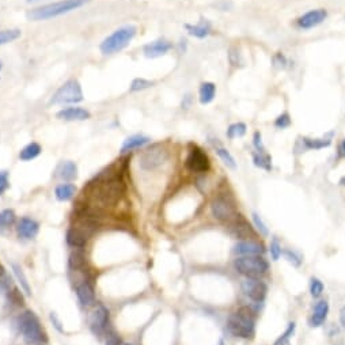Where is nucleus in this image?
Returning a JSON list of instances; mask_svg holds the SVG:
<instances>
[{"label":"nucleus","instance_id":"nucleus-1","mask_svg":"<svg viewBox=\"0 0 345 345\" xmlns=\"http://www.w3.org/2000/svg\"><path fill=\"white\" fill-rule=\"evenodd\" d=\"M91 186V197L100 207L114 206L124 193V182L118 174L102 172L98 177H95L94 182H90Z\"/></svg>","mask_w":345,"mask_h":345},{"label":"nucleus","instance_id":"nucleus-2","mask_svg":"<svg viewBox=\"0 0 345 345\" xmlns=\"http://www.w3.org/2000/svg\"><path fill=\"white\" fill-rule=\"evenodd\" d=\"M90 1L91 0H60V1H55V3H49V4L33 8L26 14V17L29 21H34V22L48 21L52 18L66 15V14L75 11L80 7L86 6Z\"/></svg>","mask_w":345,"mask_h":345},{"label":"nucleus","instance_id":"nucleus-3","mask_svg":"<svg viewBox=\"0 0 345 345\" xmlns=\"http://www.w3.org/2000/svg\"><path fill=\"white\" fill-rule=\"evenodd\" d=\"M230 333L243 340H250L256 334V314L249 307H242L231 312L227 318Z\"/></svg>","mask_w":345,"mask_h":345},{"label":"nucleus","instance_id":"nucleus-4","mask_svg":"<svg viewBox=\"0 0 345 345\" xmlns=\"http://www.w3.org/2000/svg\"><path fill=\"white\" fill-rule=\"evenodd\" d=\"M136 34H138V28L135 25H124L121 28L116 29L113 33L102 39V42L100 44L101 53L105 56L120 53L132 42Z\"/></svg>","mask_w":345,"mask_h":345},{"label":"nucleus","instance_id":"nucleus-5","mask_svg":"<svg viewBox=\"0 0 345 345\" xmlns=\"http://www.w3.org/2000/svg\"><path fill=\"white\" fill-rule=\"evenodd\" d=\"M18 329L22 334L25 343L29 345H42L48 343V337L39 319L33 311H23L18 317Z\"/></svg>","mask_w":345,"mask_h":345},{"label":"nucleus","instance_id":"nucleus-6","mask_svg":"<svg viewBox=\"0 0 345 345\" xmlns=\"http://www.w3.org/2000/svg\"><path fill=\"white\" fill-rule=\"evenodd\" d=\"M84 94L78 79H68L50 98V105H76L83 102Z\"/></svg>","mask_w":345,"mask_h":345},{"label":"nucleus","instance_id":"nucleus-7","mask_svg":"<svg viewBox=\"0 0 345 345\" xmlns=\"http://www.w3.org/2000/svg\"><path fill=\"white\" fill-rule=\"evenodd\" d=\"M234 269L245 277H261L269 271V262L262 256L237 257Z\"/></svg>","mask_w":345,"mask_h":345},{"label":"nucleus","instance_id":"nucleus-8","mask_svg":"<svg viewBox=\"0 0 345 345\" xmlns=\"http://www.w3.org/2000/svg\"><path fill=\"white\" fill-rule=\"evenodd\" d=\"M95 228H97V223L93 219V216H90V215L83 216L76 226H72L67 231V237H66L67 243L75 249H82L87 243V241L95 231Z\"/></svg>","mask_w":345,"mask_h":345},{"label":"nucleus","instance_id":"nucleus-9","mask_svg":"<svg viewBox=\"0 0 345 345\" xmlns=\"http://www.w3.org/2000/svg\"><path fill=\"white\" fill-rule=\"evenodd\" d=\"M211 213L212 216L217 219L219 222L228 223V224H233V223L238 219V212H237V208H235L234 203L230 200L226 196H216L211 203Z\"/></svg>","mask_w":345,"mask_h":345},{"label":"nucleus","instance_id":"nucleus-10","mask_svg":"<svg viewBox=\"0 0 345 345\" xmlns=\"http://www.w3.org/2000/svg\"><path fill=\"white\" fill-rule=\"evenodd\" d=\"M167 159H169V151L161 145H154L143 151V154L139 158V165L143 170L151 172L166 163Z\"/></svg>","mask_w":345,"mask_h":345},{"label":"nucleus","instance_id":"nucleus-11","mask_svg":"<svg viewBox=\"0 0 345 345\" xmlns=\"http://www.w3.org/2000/svg\"><path fill=\"white\" fill-rule=\"evenodd\" d=\"M241 290L247 299L262 303L267 298L268 285L260 277H245L241 281Z\"/></svg>","mask_w":345,"mask_h":345},{"label":"nucleus","instance_id":"nucleus-12","mask_svg":"<svg viewBox=\"0 0 345 345\" xmlns=\"http://www.w3.org/2000/svg\"><path fill=\"white\" fill-rule=\"evenodd\" d=\"M185 166L192 172H207L211 169V161L206 151H203L197 145H193L188 152Z\"/></svg>","mask_w":345,"mask_h":345},{"label":"nucleus","instance_id":"nucleus-13","mask_svg":"<svg viewBox=\"0 0 345 345\" xmlns=\"http://www.w3.org/2000/svg\"><path fill=\"white\" fill-rule=\"evenodd\" d=\"M328 18V11L325 8H315V10H310L306 14H303L302 17L298 18L296 21V26L303 30H309V29H314L319 26L323 21Z\"/></svg>","mask_w":345,"mask_h":345},{"label":"nucleus","instance_id":"nucleus-14","mask_svg":"<svg viewBox=\"0 0 345 345\" xmlns=\"http://www.w3.org/2000/svg\"><path fill=\"white\" fill-rule=\"evenodd\" d=\"M231 253L237 257L262 256L265 253V247L261 242H257V241H240L233 246Z\"/></svg>","mask_w":345,"mask_h":345},{"label":"nucleus","instance_id":"nucleus-15","mask_svg":"<svg viewBox=\"0 0 345 345\" xmlns=\"http://www.w3.org/2000/svg\"><path fill=\"white\" fill-rule=\"evenodd\" d=\"M172 49V41L161 37V38L154 39V41H151L148 44H145L144 46H143V53H144L145 57H148V59H158V57L167 55Z\"/></svg>","mask_w":345,"mask_h":345},{"label":"nucleus","instance_id":"nucleus-16","mask_svg":"<svg viewBox=\"0 0 345 345\" xmlns=\"http://www.w3.org/2000/svg\"><path fill=\"white\" fill-rule=\"evenodd\" d=\"M56 117L62 121H68V123H73V121H86L91 118V113L84 107L80 106L71 105L67 107H63L60 110L56 113Z\"/></svg>","mask_w":345,"mask_h":345},{"label":"nucleus","instance_id":"nucleus-17","mask_svg":"<svg viewBox=\"0 0 345 345\" xmlns=\"http://www.w3.org/2000/svg\"><path fill=\"white\" fill-rule=\"evenodd\" d=\"M107 322H109V311H107V309L105 306H102V305L95 306L93 312H91V315H90L91 330L97 336H101L106 330Z\"/></svg>","mask_w":345,"mask_h":345},{"label":"nucleus","instance_id":"nucleus-18","mask_svg":"<svg viewBox=\"0 0 345 345\" xmlns=\"http://www.w3.org/2000/svg\"><path fill=\"white\" fill-rule=\"evenodd\" d=\"M55 177L63 182H72L78 178V166L72 161L60 162L55 170Z\"/></svg>","mask_w":345,"mask_h":345},{"label":"nucleus","instance_id":"nucleus-19","mask_svg":"<svg viewBox=\"0 0 345 345\" xmlns=\"http://www.w3.org/2000/svg\"><path fill=\"white\" fill-rule=\"evenodd\" d=\"M329 302L328 301H318L315 303V306L312 309L311 315H310V319H309V323L311 328H321L323 323L326 322L329 315Z\"/></svg>","mask_w":345,"mask_h":345},{"label":"nucleus","instance_id":"nucleus-20","mask_svg":"<svg viewBox=\"0 0 345 345\" xmlns=\"http://www.w3.org/2000/svg\"><path fill=\"white\" fill-rule=\"evenodd\" d=\"M39 230V224L34 219L30 217H22L17 226V233L19 238L23 240H33L37 237Z\"/></svg>","mask_w":345,"mask_h":345},{"label":"nucleus","instance_id":"nucleus-21","mask_svg":"<svg viewBox=\"0 0 345 345\" xmlns=\"http://www.w3.org/2000/svg\"><path fill=\"white\" fill-rule=\"evenodd\" d=\"M75 292H76V296H78L79 302L83 305V306L86 307H90V306H95V303H97V301H95V294H94V288H93V285L89 283V281H82V283H79L78 285H76V290H75Z\"/></svg>","mask_w":345,"mask_h":345},{"label":"nucleus","instance_id":"nucleus-22","mask_svg":"<svg viewBox=\"0 0 345 345\" xmlns=\"http://www.w3.org/2000/svg\"><path fill=\"white\" fill-rule=\"evenodd\" d=\"M150 141L151 139L145 135H132V136H129V138L124 140L123 145H121V154H127V152H131V151L143 148Z\"/></svg>","mask_w":345,"mask_h":345},{"label":"nucleus","instance_id":"nucleus-23","mask_svg":"<svg viewBox=\"0 0 345 345\" xmlns=\"http://www.w3.org/2000/svg\"><path fill=\"white\" fill-rule=\"evenodd\" d=\"M185 29L188 30V33H189L190 35H193V37H196V38H199V39H203L211 34L212 25L208 19L201 18L200 22L196 23V25L186 23V25H185Z\"/></svg>","mask_w":345,"mask_h":345},{"label":"nucleus","instance_id":"nucleus-24","mask_svg":"<svg viewBox=\"0 0 345 345\" xmlns=\"http://www.w3.org/2000/svg\"><path fill=\"white\" fill-rule=\"evenodd\" d=\"M216 97V86L212 82H204L199 89V101L201 105H208Z\"/></svg>","mask_w":345,"mask_h":345},{"label":"nucleus","instance_id":"nucleus-25","mask_svg":"<svg viewBox=\"0 0 345 345\" xmlns=\"http://www.w3.org/2000/svg\"><path fill=\"white\" fill-rule=\"evenodd\" d=\"M42 152V147L37 141H32L28 145H25L22 150L19 151V159L23 162H29L35 159Z\"/></svg>","mask_w":345,"mask_h":345},{"label":"nucleus","instance_id":"nucleus-26","mask_svg":"<svg viewBox=\"0 0 345 345\" xmlns=\"http://www.w3.org/2000/svg\"><path fill=\"white\" fill-rule=\"evenodd\" d=\"M76 193V186L71 182H64L56 186L55 196L59 201H68Z\"/></svg>","mask_w":345,"mask_h":345},{"label":"nucleus","instance_id":"nucleus-27","mask_svg":"<svg viewBox=\"0 0 345 345\" xmlns=\"http://www.w3.org/2000/svg\"><path fill=\"white\" fill-rule=\"evenodd\" d=\"M302 143L305 145L306 150H322L332 144V138L323 136L321 139H310V138H303Z\"/></svg>","mask_w":345,"mask_h":345},{"label":"nucleus","instance_id":"nucleus-28","mask_svg":"<svg viewBox=\"0 0 345 345\" xmlns=\"http://www.w3.org/2000/svg\"><path fill=\"white\" fill-rule=\"evenodd\" d=\"M253 163L258 169H262L265 172L272 170V156L268 152L260 154V152H253Z\"/></svg>","mask_w":345,"mask_h":345},{"label":"nucleus","instance_id":"nucleus-29","mask_svg":"<svg viewBox=\"0 0 345 345\" xmlns=\"http://www.w3.org/2000/svg\"><path fill=\"white\" fill-rule=\"evenodd\" d=\"M22 32L19 29H4L0 30V46L7 44H11L14 41H17L18 38H21Z\"/></svg>","mask_w":345,"mask_h":345},{"label":"nucleus","instance_id":"nucleus-30","mask_svg":"<svg viewBox=\"0 0 345 345\" xmlns=\"http://www.w3.org/2000/svg\"><path fill=\"white\" fill-rule=\"evenodd\" d=\"M152 86H155L154 80H150V79L145 78H135L131 82V86H129V93H140V91L151 89Z\"/></svg>","mask_w":345,"mask_h":345},{"label":"nucleus","instance_id":"nucleus-31","mask_svg":"<svg viewBox=\"0 0 345 345\" xmlns=\"http://www.w3.org/2000/svg\"><path fill=\"white\" fill-rule=\"evenodd\" d=\"M296 332V323L295 322H290L287 329L284 330L283 333L278 336L276 341L273 343V345H290L291 339L295 336Z\"/></svg>","mask_w":345,"mask_h":345},{"label":"nucleus","instance_id":"nucleus-32","mask_svg":"<svg viewBox=\"0 0 345 345\" xmlns=\"http://www.w3.org/2000/svg\"><path fill=\"white\" fill-rule=\"evenodd\" d=\"M86 260H84V254L82 249H75L69 256V268L72 271H80L84 267Z\"/></svg>","mask_w":345,"mask_h":345},{"label":"nucleus","instance_id":"nucleus-33","mask_svg":"<svg viewBox=\"0 0 345 345\" xmlns=\"http://www.w3.org/2000/svg\"><path fill=\"white\" fill-rule=\"evenodd\" d=\"M309 291L312 299H319L322 296L323 291H325V284L322 283V280L312 276L310 278V284H309Z\"/></svg>","mask_w":345,"mask_h":345},{"label":"nucleus","instance_id":"nucleus-34","mask_svg":"<svg viewBox=\"0 0 345 345\" xmlns=\"http://www.w3.org/2000/svg\"><path fill=\"white\" fill-rule=\"evenodd\" d=\"M11 268H12V272H14V275H15V277H17L18 283L21 284V288H22L28 295H30V294H32V291H30V285H29L28 277L25 276L22 268L19 267V265H17V264H14V262L11 264Z\"/></svg>","mask_w":345,"mask_h":345},{"label":"nucleus","instance_id":"nucleus-35","mask_svg":"<svg viewBox=\"0 0 345 345\" xmlns=\"http://www.w3.org/2000/svg\"><path fill=\"white\" fill-rule=\"evenodd\" d=\"M216 154L219 155V158L222 159V162L228 167V169H237V162H235L234 156L231 155V152L224 148L222 145H217L216 147Z\"/></svg>","mask_w":345,"mask_h":345},{"label":"nucleus","instance_id":"nucleus-36","mask_svg":"<svg viewBox=\"0 0 345 345\" xmlns=\"http://www.w3.org/2000/svg\"><path fill=\"white\" fill-rule=\"evenodd\" d=\"M246 132H247V127H246V124L234 123L228 127L226 135H227L228 139L233 140V139H237V138H242V136H245Z\"/></svg>","mask_w":345,"mask_h":345},{"label":"nucleus","instance_id":"nucleus-37","mask_svg":"<svg viewBox=\"0 0 345 345\" xmlns=\"http://www.w3.org/2000/svg\"><path fill=\"white\" fill-rule=\"evenodd\" d=\"M17 215L12 209H3L0 212V228H8L15 223Z\"/></svg>","mask_w":345,"mask_h":345},{"label":"nucleus","instance_id":"nucleus-38","mask_svg":"<svg viewBox=\"0 0 345 345\" xmlns=\"http://www.w3.org/2000/svg\"><path fill=\"white\" fill-rule=\"evenodd\" d=\"M283 257L290 262L292 267L295 268L301 267L302 262H303V258H302L301 254L296 253L295 250H292V249H283Z\"/></svg>","mask_w":345,"mask_h":345},{"label":"nucleus","instance_id":"nucleus-39","mask_svg":"<svg viewBox=\"0 0 345 345\" xmlns=\"http://www.w3.org/2000/svg\"><path fill=\"white\" fill-rule=\"evenodd\" d=\"M251 220H253V224H254V227H256V230L260 234L264 235V237H268V235H269V228H268L265 222L262 220V217L260 216L257 212H253V213H251Z\"/></svg>","mask_w":345,"mask_h":345},{"label":"nucleus","instance_id":"nucleus-40","mask_svg":"<svg viewBox=\"0 0 345 345\" xmlns=\"http://www.w3.org/2000/svg\"><path fill=\"white\" fill-rule=\"evenodd\" d=\"M269 253H271V257H272L273 261H277L280 257L283 256V247L280 245L276 238H273L269 243Z\"/></svg>","mask_w":345,"mask_h":345},{"label":"nucleus","instance_id":"nucleus-41","mask_svg":"<svg viewBox=\"0 0 345 345\" xmlns=\"http://www.w3.org/2000/svg\"><path fill=\"white\" fill-rule=\"evenodd\" d=\"M275 127L277 129H285L288 128L291 125V117L288 113H281L280 116H277L276 117V120H275Z\"/></svg>","mask_w":345,"mask_h":345},{"label":"nucleus","instance_id":"nucleus-42","mask_svg":"<svg viewBox=\"0 0 345 345\" xmlns=\"http://www.w3.org/2000/svg\"><path fill=\"white\" fill-rule=\"evenodd\" d=\"M253 145H254V148H256V152H260V154L267 152V148H265L264 141H262V135L261 132H258V131H256V132L253 134Z\"/></svg>","mask_w":345,"mask_h":345},{"label":"nucleus","instance_id":"nucleus-43","mask_svg":"<svg viewBox=\"0 0 345 345\" xmlns=\"http://www.w3.org/2000/svg\"><path fill=\"white\" fill-rule=\"evenodd\" d=\"M10 188V175L6 170H0V196L4 195Z\"/></svg>","mask_w":345,"mask_h":345},{"label":"nucleus","instance_id":"nucleus-44","mask_svg":"<svg viewBox=\"0 0 345 345\" xmlns=\"http://www.w3.org/2000/svg\"><path fill=\"white\" fill-rule=\"evenodd\" d=\"M287 64H288V62H287V57L281 53V52H278V53H276V55L273 56V66L276 68H278V69H284V68L287 67Z\"/></svg>","mask_w":345,"mask_h":345},{"label":"nucleus","instance_id":"nucleus-45","mask_svg":"<svg viewBox=\"0 0 345 345\" xmlns=\"http://www.w3.org/2000/svg\"><path fill=\"white\" fill-rule=\"evenodd\" d=\"M106 345H123L121 340L118 339V336L113 330L106 333Z\"/></svg>","mask_w":345,"mask_h":345},{"label":"nucleus","instance_id":"nucleus-46","mask_svg":"<svg viewBox=\"0 0 345 345\" xmlns=\"http://www.w3.org/2000/svg\"><path fill=\"white\" fill-rule=\"evenodd\" d=\"M190 105H192V95L186 94L182 100V104H181V107L182 109H189Z\"/></svg>","mask_w":345,"mask_h":345},{"label":"nucleus","instance_id":"nucleus-47","mask_svg":"<svg viewBox=\"0 0 345 345\" xmlns=\"http://www.w3.org/2000/svg\"><path fill=\"white\" fill-rule=\"evenodd\" d=\"M339 319H340V325H341V328L345 329V306L341 307V310H340Z\"/></svg>","mask_w":345,"mask_h":345},{"label":"nucleus","instance_id":"nucleus-48","mask_svg":"<svg viewBox=\"0 0 345 345\" xmlns=\"http://www.w3.org/2000/svg\"><path fill=\"white\" fill-rule=\"evenodd\" d=\"M50 321H52V322H55L56 328H57V329H59V330H60V332H62V326H60V322H59V319L56 318V315H55V314H53V312L50 314Z\"/></svg>","mask_w":345,"mask_h":345},{"label":"nucleus","instance_id":"nucleus-49","mask_svg":"<svg viewBox=\"0 0 345 345\" xmlns=\"http://www.w3.org/2000/svg\"><path fill=\"white\" fill-rule=\"evenodd\" d=\"M340 150H341V152H343V155L345 156V139L341 141V145H340Z\"/></svg>","mask_w":345,"mask_h":345},{"label":"nucleus","instance_id":"nucleus-50","mask_svg":"<svg viewBox=\"0 0 345 345\" xmlns=\"http://www.w3.org/2000/svg\"><path fill=\"white\" fill-rule=\"evenodd\" d=\"M4 69V63H3V60L0 59V73H1V71Z\"/></svg>","mask_w":345,"mask_h":345},{"label":"nucleus","instance_id":"nucleus-51","mask_svg":"<svg viewBox=\"0 0 345 345\" xmlns=\"http://www.w3.org/2000/svg\"><path fill=\"white\" fill-rule=\"evenodd\" d=\"M1 276H4V268L0 265V277H1Z\"/></svg>","mask_w":345,"mask_h":345},{"label":"nucleus","instance_id":"nucleus-52","mask_svg":"<svg viewBox=\"0 0 345 345\" xmlns=\"http://www.w3.org/2000/svg\"><path fill=\"white\" fill-rule=\"evenodd\" d=\"M340 185H341V186H345V175L340 179Z\"/></svg>","mask_w":345,"mask_h":345},{"label":"nucleus","instance_id":"nucleus-53","mask_svg":"<svg viewBox=\"0 0 345 345\" xmlns=\"http://www.w3.org/2000/svg\"><path fill=\"white\" fill-rule=\"evenodd\" d=\"M35 1H41V0H26V3H35Z\"/></svg>","mask_w":345,"mask_h":345},{"label":"nucleus","instance_id":"nucleus-54","mask_svg":"<svg viewBox=\"0 0 345 345\" xmlns=\"http://www.w3.org/2000/svg\"><path fill=\"white\" fill-rule=\"evenodd\" d=\"M217 345H226V343H224V340H220V341H219V344H217Z\"/></svg>","mask_w":345,"mask_h":345},{"label":"nucleus","instance_id":"nucleus-55","mask_svg":"<svg viewBox=\"0 0 345 345\" xmlns=\"http://www.w3.org/2000/svg\"><path fill=\"white\" fill-rule=\"evenodd\" d=\"M0 79H1V76H0Z\"/></svg>","mask_w":345,"mask_h":345}]
</instances>
